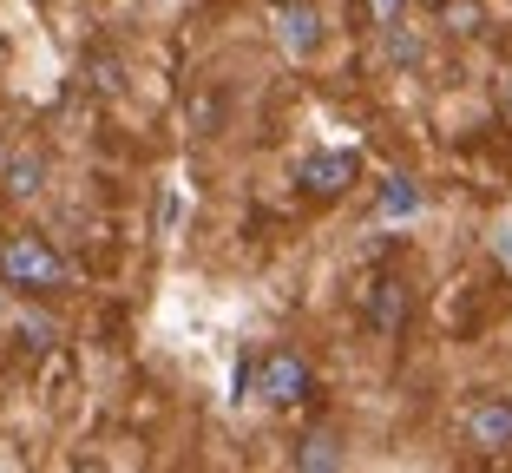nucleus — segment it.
I'll use <instances>...</instances> for the list:
<instances>
[{"label": "nucleus", "mask_w": 512, "mask_h": 473, "mask_svg": "<svg viewBox=\"0 0 512 473\" xmlns=\"http://www.w3.org/2000/svg\"><path fill=\"white\" fill-rule=\"evenodd\" d=\"M0 178H7V191H14V198H33V191H40V158H7V165H0Z\"/></svg>", "instance_id": "1a4fd4ad"}, {"label": "nucleus", "mask_w": 512, "mask_h": 473, "mask_svg": "<svg viewBox=\"0 0 512 473\" xmlns=\"http://www.w3.org/2000/svg\"><path fill=\"white\" fill-rule=\"evenodd\" d=\"M440 27H447V33H460V40H473V33L486 27L480 0H440Z\"/></svg>", "instance_id": "6e6552de"}, {"label": "nucleus", "mask_w": 512, "mask_h": 473, "mask_svg": "<svg viewBox=\"0 0 512 473\" xmlns=\"http://www.w3.org/2000/svg\"><path fill=\"white\" fill-rule=\"evenodd\" d=\"M296 467L302 473H335V467H342V434H329V428L302 434V441H296Z\"/></svg>", "instance_id": "0eeeda50"}, {"label": "nucleus", "mask_w": 512, "mask_h": 473, "mask_svg": "<svg viewBox=\"0 0 512 473\" xmlns=\"http://www.w3.org/2000/svg\"><path fill=\"white\" fill-rule=\"evenodd\" d=\"M407 14V0H368V27H394Z\"/></svg>", "instance_id": "f8f14e48"}, {"label": "nucleus", "mask_w": 512, "mask_h": 473, "mask_svg": "<svg viewBox=\"0 0 512 473\" xmlns=\"http://www.w3.org/2000/svg\"><path fill=\"white\" fill-rule=\"evenodd\" d=\"M309 388H316L309 362H302L296 349H270L263 362H256V388L250 395H263L270 408H296V401H309Z\"/></svg>", "instance_id": "f03ea898"}, {"label": "nucleus", "mask_w": 512, "mask_h": 473, "mask_svg": "<svg viewBox=\"0 0 512 473\" xmlns=\"http://www.w3.org/2000/svg\"><path fill=\"white\" fill-rule=\"evenodd\" d=\"M467 447H480V454H512V401L506 395H473Z\"/></svg>", "instance_id": "7ed1b4c3"}, {"label": "nucleus", "mask_w": 512, "mask_h": 473, "mask_svg": "<svg viewBox=\"0 0 512 473\" xmlns=\"http://www.w3.org/2000/svg\"><path fill=\"white\" fill-rule=\"evenodd\" d=\"M0 283L20 296H53V290H66V257L46 244L40 230H20V237L0 244Z\"/></svg>", "instance_id": "f257e3e1"}, {"label": "nucleus", "mask_w": 512, "mask_h": 473, "mask_svg": "<svg viewBox=\"0 0 512 473\" xmlns=\"http://www.w3.org/2000/svg\"><path fill=\"white\" fill-rule=\"evenodd\" d=\"M506 106H512V79H506Z\"/></svg>", "instance_id": "ddd939ff"}, {"label": "nucleus", "mask_w": 512, "mask_h": 473, "mask_svg": "<svg viewBox=\"0 0 512 473\" xmlns=\"http://www.w3.org/2000/svg\"><path fill=\"white\" fill-rule=\"evenodd\" d=\"M407 303H414V296H407L401 276H381L375 290H368V329H375V336H401L407 329Z\"/></svg>", "instance_id": "423d86ee"}, {"label": "nucleus", "mask_w": 512, "mask_h": 473, "mask_svg": "<svg viewBox=\"0 0 512 473\" xmlns=\"http://www.w3.org/2000/svg\"><path fill=\"white\" fill-rule=\"evenodd\" d=\"M414 204H421L414 178H388V184H381V217H407Z\"/></svg>", "instance_id": "9d476101"}, {"label": "nucleus", "mask_w": 512, "mask_h": 473, "mask_svg": "<svg viewBox=\"0 0 512 473\" xmlns=\"http://www.w3.org/2000/svg\"><path fill=\"white\" fill-rule=\"evenodd\" d=\"M276 40H283V53L309 60V53L322 46V14L309 7V0H283V7H276Z\"/></svg>", "instance_id": "39448f33"}, {"label": "nucleus", "mask_w": 512, "mask_h": 473, "mask_svg": "<svg viewBox=\"0 0 512 473\" xmlns=\"http://www.w3.org/2000/svg\"><path fill=\"white\" fill-rule=\"evenodd\" d=\"M14 329L27 336V349H53V336H60V329H53V316H33V309L14 322Z\"/></svg>", "instance_id": "9b49d317"}, {"label": "nucleus", "mask_w": 512, "mask_h": 473, "mask_svg": "<svg viewBox=\"0 0 512 473\" xmlns=\"http://www.w3.org/2000/svg\"><path fill=\"white\" fill-rule=\"evenodd\" d=\"M355 178H362V158L355 152H309L302 171H296V184L309 191V198H342Z\"/></svg>", "instance_id": "20e7f679"}]
</instances>
